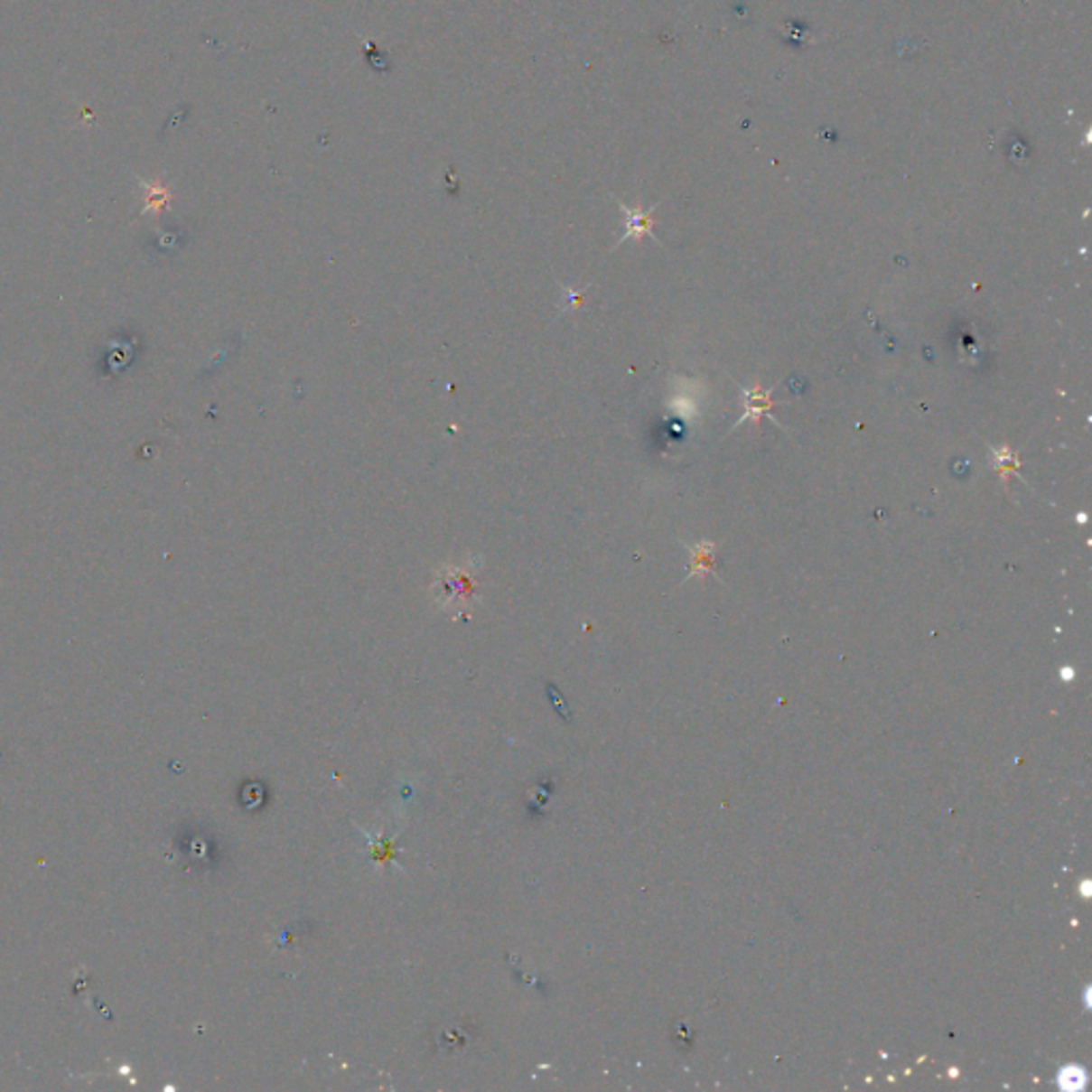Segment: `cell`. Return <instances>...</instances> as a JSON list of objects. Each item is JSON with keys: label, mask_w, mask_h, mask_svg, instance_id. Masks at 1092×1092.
Segmentation results:
<instances>
[{"label": "cell", "mask_w": 1092, "mask_h": 1092, "mask_svg": "<svg viewBox=\"0 0 1092 1092\" xmlns=\"http://www.w3.org/2000/svg\"><path fill=\"white\" fill-rule=\"evenodd\" d=\"M734 385H736V382H734ZM736 388H739L741 395H742V404H745V415H742L739 418V421L732 425L730 431H734L736 427H741V425L747 423V421H751L755 425V429H760L761 418H766V416H769V421L775 423L779 429L789 431L788 427H785V425L779 423L777 418L770 415V408L777 404V401H772V391H775L777 385H772L770 388H764V387L760 385V382H755V385L751 388H747V387H742V385H736Z\"/></svg>", "instance_id": "obj_1"}, {"label": "cell", "mask_w": 1092, "mask_h": 1092, "mask_svg": "<svg viewBox=\"0 0 1092 1092\" xmlns=\"http://www.w3.org/2000/svg\"><path fill=\"white\" fill-rule=\"evenodd\" d=\"M438 587H440V592L444 593V598L442 600L451 604V602H454V600H468L470 595L474 593L476 583H474V576H471L470 568H463V565H453L448 572H442Z\"/></svg>", "instance_id": "obj_2"}, {"label": "cell", "mask_w": 1092, "mask_h": 1092, "mask_svg": "<svg viewBox=\"0 0 1092 1092\" xmlns=\"http://www.w3.org/2000/svg\"><path fill=\"white\" fill-rule=\"evenodd\" d=\"M681 545L685 548H687L689 555H692V559H689V572H687V576L683 578V581H689V578H694V576H700L702 578V576L706 574V572H711V574L715 576L717 581H719L717 572H713V559H715V553H717V546H719L717 542L702 540V542H698V545H689V542H683L681 540Z\"/></svg>", "instance_id": "obj_3"}, {"label": "cell", "mask_w": 1092, "mask_h": 1092, "mask_svg": "<svg viewBox=\"0 0 1092 1092\" xmlns=\"http://www.w3.org/2000/svg\"><path fill=\"white\" fill-rule=\"evenodd\" d=\"M990 459H993V465H994L996 474H999L1003 485H1007L1009 476H1018L1024 481V476L1020 474L1022 462H1020L1018 453H1013L1009 446H1001V448L990 446Z\"/></svg>", "instance_id": "obj_4"}, {"label": "cell", "mask_w": 1092, "mask_h": 1092, "mask_svg": "<svg viewBox=\"0 0 1092 1092\" xmlns=\"http://www.w3.org/2000/svg\"><path fill=\"white\" fill-rule=\"evenodd\" d=\"M621 211L625 214V218H628V224H625V233H623V238L619 239L617 246H621L625 239H631V238L640 239L642 235H651V238H653V233H651V229H653L651 211L630 210V208H625V205H621Z\"/></svg>", "instance_id": "obj_5"}]
</instances>
